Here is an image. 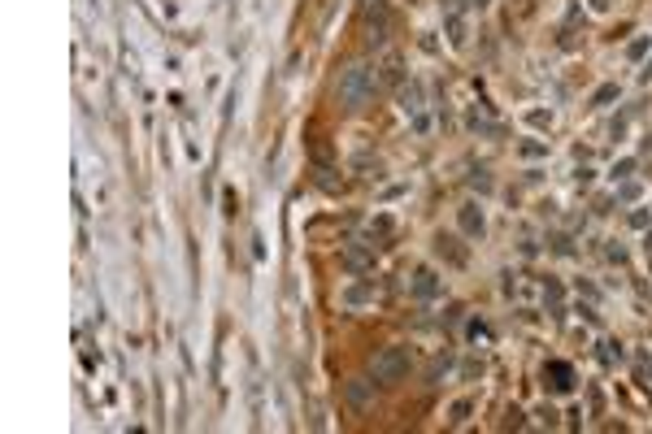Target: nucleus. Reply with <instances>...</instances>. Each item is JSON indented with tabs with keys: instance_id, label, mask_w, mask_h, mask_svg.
<instances>
[{
	"instance_id": "obj_1",
	"label": "nucleus",
	"mask_w": 652,
	"mask_h": 434,
	"mask_svg": "<svg viewBox=\"0 0 652 434\" xmlns=\"http://www.w3.org/2000/svg\"><path fill=\"white\" fill-rule=\"evenodd\" d=\"M374 91H379V74H374V65L365 61H348L339 70V83H335V100H339V109L344 113H361Z\"/></svg>"
},
{
	"instance_id": "obj_2",
	"label": "nucleus",
	"mask_w": 652,
	"mask_h": 434,
	"mask_svg": "<svg viewBox=\"0 0 652 434\" xmlns=\"http://www.w3.org/2000/svg\"><path fill=\"white\" fill-rule=\"evenodd\" d=\"M409 369H413V352H409V347H400V343H391V347H383L379 356H374L370 378L379 382V387H396V382H405V378H409Z\"/></svg>"
},
{
	"instance_id": "obj_3",
	"label": "nucleus",
	"mask_w": 652,
	"mask_h": 434,
	"mask_svg": "<svg viewBox=\"0 0 652 434\" xmlns=\"http://www.w3.org/2000/svg\"><path fill=\"white\" fill-rule=\"evenodd\" d=\"M387 0H361V27H365V48H379L387 39Z\"/></svg>"
},
{
	"instance_id": "obj_4",
	"label": "nucleus",
	"mask_w": 652,
	"mask_h": 434,
	"mask_svg": "<svg viewBox=\"0 0 652 434\" xmlns=\"http://www.w3.org/2000/svg\"><path fill=\"white\" fill-rule=\"evenodd\" d=\"M435 257H444L448 265H453V269H465L470 265V252H465V243L457 239V235H435Z\"/></svg>"
},
{
	"instance_id": "obj_5",
	"label": "nucleus",
	"mask_w": 652,
	"mask_h": 434,
	"mask_svg": "<svg viewBox=\"0 0 652 434\" xmlns=\"http://www.w3.org/2000/svg\"><path fill=\"white\" fill-rule=\"evenodd\" d=\"M544 382H548V391H553V395L574 391V365H565V361H548V365H544Z\"/></svg>"
},
{
	"instance_id": "obj_6",
	"label": "nucleus",
	"mask_w": 652,
	"mask_h": 434,
	"mask_svg": "<svg viewBox=\"0 0 652 434\" xmlns=\"http://www.w3.org/2000/svg\"><path fill=\"white\" fill-rule=\"evenodd\" d=\"M457 222H461V235H470V239H483V231H487V217H483L479 204H461Z\"/></svg>"
},
{
	"instance_id": "obj_7",
	"label": "nucleus",
	"mask_w": 652,
	"mask_h": 434,
	"mask_svg": "<svg viewBox=\"0 0 652 434\" xmlns=\"http://www.w3.org/2000/svg\"><path fill=\"white\" fill-rule=\"evenodd\" d=\"M370 387H374V382H365V378H348V382H344V395H348V404H353L357 413H365V404H370Z\"/></svg>"
},
{
	"instance_id": "obj_8",
	"label": "nucleus",
	"mask_w": 652,
	"mask_h": 434,
	"mask_svg": "<svg viewBox=\"0 0 652 434\" xmlns=\"http://www.w3.org/2000/svg\"><path fill=\"white\" fill-rule=\"evenodd\" d=\"M344 265L353 269V274L374 269V243H370V248H348V252H344Z\"/></svg>"
},
{
	"instance_id": "obj_9",
	"label": "nucleus",
	"mask_w": 652,
	"mask_h": 434,
	"mask_svg": "<svg viewBox=\"0 0 652 434\" xmlns=\"http://www.w3.org/2000/svg\"><path fill=\"white\" fill-rule=\"evenodd\" d=\"M413 295H418V300H435V295H439V278H435L431 269H418V274H413Z\"/></svg>"
},
{
	"instance_id": "obj_10",
	"label": "nucleus",
	"mask_w": 652,
	"mask_h": 434,
	"mask_svg": "<svg viewBox=\"0 0 652 434\" xmlns=\"http://www.w3.org/2000/svg\"><path fill=\"white\" fill-rule=\"evenodd\" d=\"M400 109H405V113H422V87L418 83H409V87H400Z\"/></svg>"
},
{
	"instance_id": "obj_11",
	"label": "nucleus",
	"mask_w": 652,
	"mask_h": 434,
	"mask_svg": "<svg viewBox=\"0 0 652 434\" xmlns=\"http://www.w3.org/2000/svg\"><path fill=\"white\" fill-rule=\"evenodd\" d=\"M617 96H622V87H617V83H605V87H596V96H591V105H596V109H605V105H613Z\"/></svg>"
},
{
	"instance_id": "obj_12",
	"label": "nucleus",
	"mask_w": 652,
	"mask_h": 434,
	"mask_svg": "<svg viewBox=\"0 0 652 434\" xmlns=\"http://www.w3.org/2000/svg\"><path fill=\"white\" fill-rule=\"evenodd\" d=\"M470 126H474V131H487V135H500V126H496L491 117H483L479 109H474V113H470Z\"/></svg>"
},
{
	"instance_id": "obj_13",
	"label": "nucleus",
	"mask_w": 652,
	"mask_h": 434,
	"mask_svg": "<svg viewBox=\"0 0 652 434\" xmlns=\"http://www.w3.org/2000/svg\"><path fill=\"white\" fill-rule=\"evenodd\" d=\"M617 200H622V204H635V200H639V183H631V178H622V187H617Z\"/></svg>"
},
{
	"instance_id": "obj_14",
	"label": "nucleus",
	"mask_w": 652,
	"mask_h": 434,
	"mask_svg": "<svg viewBox=\"0 0 652 434\" xmlns=\"http://www.w3.org/2000/svg\"><path fill=\"white\" fill-rule=\"evenodd\" d=\"M448 39H453L457 48L465 44V22H461V18H448Z\"/></svg>"
},
{
	"instance_id": "obj_15",
	"label": "nucleus",
	"mask_w": 652,
	"mask_h": 434,
	"mask_svg": "<svg viewBox=\"0 0 652 434\" xmlns=\"http://www.w3.org/2000/svg\"><path fill=\"white\" fill-rule=\"evenodd\" d=\"M470 187H474V191H491V174H487V170H474V174H470Z\"/></svg>"
},
{
	"instance_id": "obj_16",
	"label": "nucleus",
	"mask_w": 652,
	"mask_h": 434,
	"mask_svg": "<svg viewBox=\"0 0 652 434\" xmlns=\"http://www.w3.org/2000/svg\"><path fill=\"white\" fill-rule=\"evenodd\" d=\"M470 5V0H439V9H444V18H461V9Z\"/></svg>"
},
{
	"instance_id": "obj_17",
	"label": "nucleus",
	"mask_w": 652,
	"mask_h": 434,
	"mask_svg": "<svg viewBox=\"0 0 652 434\" xmlns=\"http://www.w3.org/2000/svg\"><path fill=\"white\" fill-rule=\"evenodd\" d=\"M600 361H605V365L622 361V347H617V343H600Z\"/></svg>"
},
{
	"instance_id": "obj_18",
	"label": "nucleus",
	"mask_w": 652,
	"mask_h": 434,
	"mask_svg": "<svg viewBox=\"0 0 652 434\" xmlns=\"http://www.w3.org/2000/svg\"><path fill=\"white\" fill-rule=\"evenodd\" d=\"M470 408H474L470 400H457V404H453V426H461V421L470 417Z\"/></svg>"
},
{
	"instance_id": "obj_19",
	"label": "nucleus",
	"mask_w": 652,
	"mask_h": 434,
	"mask_svg": "<svg viewBox=\"0 0 652 434\" xmlns=\"http://www.w3.org/2000/svg\"><path fill=\"white\" fill-rule=\"evenodd\" d=\"M387 83H400V79H405V74H400V57H387Z\"/></svg>"
},
{
	"instance_id": "obj_20",
	"label": "nucleus",
	"mask_w": 652,
	"mask_h": 434,
	"mask_svg": "<svg viewBox=\"0 0 652 434\" xmlns=\"http://www.w3.org/2000/svg\"><path fill=\"white\" fill-rule=\"evenodd\" d=\"M605 257H609V261H617V265H622V261H626V248H622V243H609V248H605Z\"/></svg>"
},
{
	"instance_id": "obj_21",
	"label": "nucleus",
	"mask_w": 652,
	"mask_h": 434,
	"mask_svg": "<svg viewBox=\"0 0 652 434\" xmlns=\"http://www.w3.org/2000/svg\"><path fill=\"white\" fill-rule=\"evenodd\" d=\"M505 426H509V430H522V426H526V421H522V413H518V408H509V413H505Z\"/></svg>"
},
{
	"instance_id": "obj_22",
	"label": "nucleus",
	"mask_w": 652,
	"mask_h": 434,
	"mask_svg": "<svg viewBox=\"0 0 652 434\" xmlns=\"http://www.w3.org/2000/svg\"><path fill=\"white\" fill-rule=\"evenodd\" d=\"M631 170H635V161H617L613 165V178H631Z\"/></svg>"
},
{
	"instance_id": "obj_23",
	"label": "nucleus",
	"mask_w": 652,
	"mask_h": 434,
	"mask_svg": "<svg viewBox=\"0 0 652 434\" xmlns=\"http://www.w3.org/2000/svg\"><path fill=\"white\" fill-rule=\"evenodd\" d=\"M361 300H370V287H353V291H348V304H361Z\"/></svg>"
},
{
	"instance_id": "obj_24",
	"label": "nucleus",
	"mask_w": 652,
	"mask_h": 434,
	"mask_svg": "<svg viewBox=\"0 0 652 434\" xmlns=\"http://www.w3.org/2000/svg\"><path fill=\"white\" fill-rule=\"evenodd\" d=\"M626 53H631V57H644V53H648V39H635L631 48H626Z\"/></svg>"
},
{
	"instance_id": "obj_25",
	"label": "nucleus",
	"mask_w": 652,
	"mask_h": 434,
	"mask_svg": "<svg viewBox=\"0 0 652 434\" xmlns=\"http://www.w3.org/2000/svg\"><path fill=\"white\" fill-rule=\"evenodd\" d=\"M631 226H635V231H644V226H648V213L639 209V213H631Z\"/></svg>"
},
{
	"instance_id": "obj_26",
	"label": "nucleus",
	"mask_w": 652,
	"mask_h": 434,
	"mask_svg": "<svg viewBox=\"0 0 652 434\" xmlns=\"http://www.w3.org/2000/svg\"><path fill=\"white\" fill-rule=\"evenodd\" d=\"M591 9H600V13H605V9H609V0H591Z\"/></svg>"
},
{
	"instance_id": "obj_27",
	"label": "nucleus",
	"mask_w": 652,
	"mask_h": 434,
	"mask_svg": "<svg viewBox=\"0 0 652 434\" xmlns=\"http://www.w3.org/2000/svg\"><path fill=\"white\" fill-rule=\"evenodd\" d=\"M470 5H474V9H483V5H491V0H470Z\"/></svg>"
},
{
	"instance_id": "obj_28",
	"label": "nucleus",
	"mask_w": 652,
	"mask_h": 434,
	"mask_svg": "<svg viewBox=\"0 0 652 434\" xmlns=\"http://www.w3.org/2000/svg\"><path fill=\"white\" fill-rule=\"evenodd\" d=\"M644 243H648V261H652V235H648V239H644Z\"/></svg>"
}]
</instances>
